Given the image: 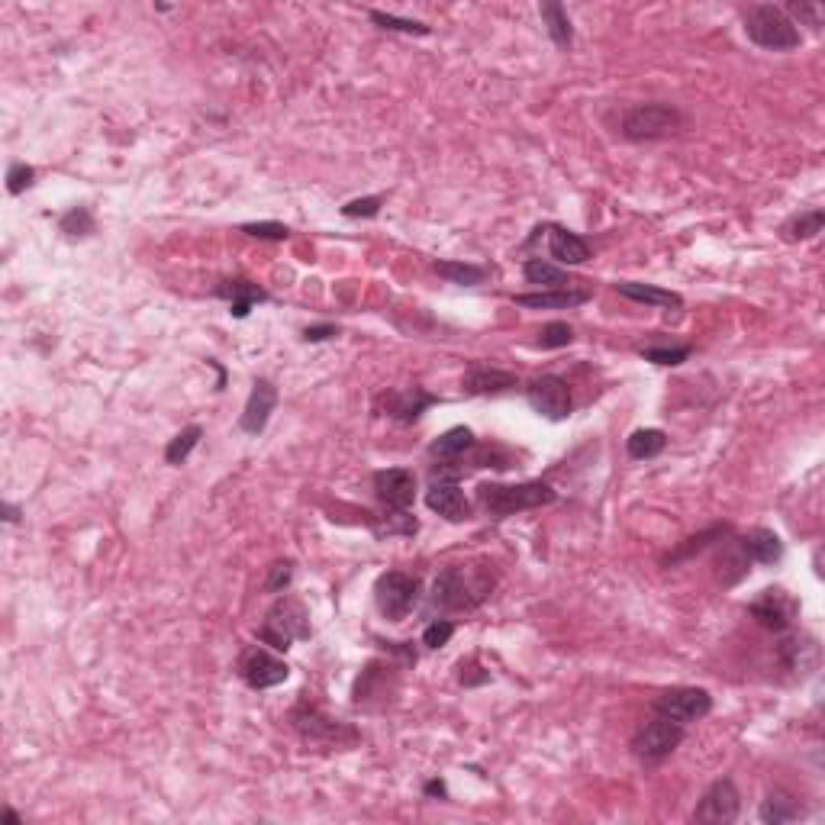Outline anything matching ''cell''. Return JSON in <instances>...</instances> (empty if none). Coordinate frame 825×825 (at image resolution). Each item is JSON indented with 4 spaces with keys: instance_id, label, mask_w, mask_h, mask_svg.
Listing matches in <instances>:
<instances>
[{
    "instance_id": "cell-1",
    "label": "cell",
    "mask_w": 825,
    "mask_h": 825,
    "mask_svg": "<svg viewBox=\"0 0 825 825\" xmlns=\"http://www.w3.org/2000/svg\"><path fill=\"white\" fill-rule=\"evenodd\" d=\"M497 587V574L487 564H448L432 581L429 606L439 613H471Z\"/></svg>"
},
{
    "instance_id": "cell-2",
    "label": "cell",
    "mask_w": 825,
    "mask_h": 825,
    "mask_svg": "<svg viewBox=\"0 0 825 825\" xmlns=\"http://www.w3.org/2000/svg\"><path fill=\"white\" fill-rule=\"evenodd\" d=\"M558 494L545 481H523V484H481L477 487V510L490 519H506L526 510H542L552 506Z\"/></svg>"
},
{
    "instance_id": "cell-3",
    "label": "cell",
    "mask_w": 825,
    "mask_h": 825,
    "mask_svg": "<svg viewBox=\"0 0 825 825\" xmlns=\"http://www.w3.org/2000/svg\"><path fill=\"white\" fill-rule=\"evenodd\" d=\"M742 26H745V36L755 42L758 49H767V52H793V49H800V42H803L800 26L774 4L745 7Z\"/></svg>"
},
{
    "instance_id": "cell-4",
    "label": "cell",
    "mask_w": 825,
    "mask_h": 825,
    "mask_svg": "<svg viewBox=\"0 0 825 825\" xmlns=\"http://www.w3.org/2000/svg\"><path fill=\"white\" fill-rule=\"evenodd\" d=\"M310 635V610L303 606V600L291 597V593H278V600L265 613L262 629H258V642L268 645L271 651H287L294 642L310 639Z\"/></svg>"
},
{
    "instance_id": "cell-5",
    "label": "cell",
    "mask_w": 825,
    "mask_h": 825,
    "mask_svg": "<svg viewBox=\"0 0 825 825\" xmlns=\"http://www.w3.org/2000/svg\"><path fill=\"white\" fill-rule=\"evenodd\" d=\"M684 129V113L671 104H635L622 113V136L629 142H655V139H668L677 136Z\"/></svg>"
},
{
    "instance_id": "cell-6",
    "label": "cell",
    "mask_w": 825,
    "mask_h": 825,
    "mask_svg": "<svg viewBox=\"0 0 825 825\" xmlns=\"http://www.w3.org/2000/svg\"><path fill=\"white\" fill-rule=\"evenodd\" d=\"M423 597V584L419 577L407 571H384L374 584V603H378V613L390 622L407 619Z\"/></svg>"
},
{
    "instance_id": "cell-7",
    "label": "cell",
    "mask_w": 825,
    "mask_h": 825,
    "mask_svg": "<svg viewBox=\"0 0 825 825\" xmlns=\"http://www.w3.org/2000/svg\"><path fill=\"white\" fill-rule=\"evenodd\" d=\"M680 742H684V726H677L674 719L655 713L651 719H645L639 729H635L629 748H632L635 758H642L648 764H658L668 755H674Z\"/></svg>"
},
{
    "instance_id": "cell-8",
    "label": "cell",
    "mask_w": 825,
    "mask_h": 825,
    "mask_svg": "<svg viewBox=\"0 0 825 825\" xmlns=\"http://www.w3.org/2000/svg\"><path fill=\"white\" fill-rule=\"evenodd\" d=\"M709 709H713V697H709V690H703V687H674V690L658 693V697L651 700V713L668 716L684 729L690 722L709 716Z\"/></svg>"
},
{
    "instance_id": "cell-9",
    "label": "cell",
    "mask_w": 825,
    "mask_h": 825,
    "mask_svg": "<svg viewBox=\"0 0 825 825\" xmlns=\"http://www.w3.org/2000/svg\"><path fill=\"white\" fill-rule=\"evenodd\" d=\"M236 674L252 690H271L291 677V668H287V661H281L278 655H271L265 645H249L242 648V655L236 661Z\"/></svg>"
},
{
    "instance_id": "cell-10",
    "label": "cell",
    "mask_w": 825,
    "mask_h": 825,
    "mask_svg": "<svg viewBox=\"0 0 825 825\" xmlns=\"http://www.w3.org/2000/svg\"><path fill=\"white\" fill-rule=\"evenodd\" d=\"M526 400L529 407L552 419V423H561V419H568L571 410H574V397H571V387L558 374H545V378H535L529 387H526Z\"/></svg>"
},
{
    "instance_id": "cell-11",
    "label": "cell",
    "mask_w": 825,
    "mask_h": 825,
    "mask_svg": "<svg viewBox=\"0 0 825 825\" xmlns=\"http://www.w3.org/2000/svg\"><path fill=\"white\" fill-rule=\"evenodd\" d=\"M291 726L307 738V742H323V745H342V742H358V735L349 729V726H342L339 719H329L323 716L316 706H307V703H300L294 713H291Z\"/></svg>"
},
{
    "instance_id": "cell-12",
    "label": "cell",
    "mask_w": 825,
    "mask_h": 825,
    "mask_svg": "<svg viewBox=\"0 0 825 825\" xmlns=\"http://www.w3.org/2000/svg\"><path fill=\"white\" fill-rule=\"evenodd\" d=\"M748 613L755 616V622L767 632L784 635L793 626V619L800 616V603H796L784 587H767L761 590V597L748 606Z\"/></svg>"
},
{
    "instance_id": "cell-13",
    "label": "cell",
    "mask_w": 825,
    "mask_h": 825,
    "mask_svg": "<svg viewBox=\"0 0 825 825\" xmlns=\"http://www.w3.org/2000/svg\"><path fill=\"white\" fill-rule=\"evenodd\" d=\"M742 813V796L735 790L732 777L716 780L713 787L703 793L700 806L693 809V822H709V825H729Z\"/></svg>"
},
{
    "instance_id": "cell-14",
    "label": "cell",
    "mask_w": 825,
    "mask_h": 825,
    "mask_svg": "<svg viewBox=\"0 0 825 825\" xmlns=\"http://www.w3.org/2000/svg\"><path fill=\"white\" fill-rule=\"evenodd\" d=\"M381 510H410L416 500V474L410 468H384L371 477Z\"/></svg>"
},
{
    "instance_id": "cell-15",
    "label": "cell",
    "mask_w": 825,
    "mask_h": 825,
    "mask_svg": "<svg viewBox=\"0 0 825 825\" xmlns=\"http://www.w3.org/2000/svg\"><path fill=\"white\" fill-rule=\"evenodd\" d=\"M426 506L432 513H439L442 519H448V523H465V519H471V513H474L465 490H461V484L452 481V477H429Z\"/></svg>"
},
{
    "instance_id": "cell-16",
    "label": "cell",
    "mask_w": 825,
    "mask_h": 825,
    "mask_svg": "<svg viewBox=\"0 0 825 825\" xmlns=\"http://www.w3.org/2000/svg\"><path fill=\"white\" fill-rule=\"evenodd\" d=\"M274 407H278V387H274L271 381H265V378H258L252 384V394H249V400H245V410L239 416V429L245 432V436H262Z\"/></svg>"
},
{
    "instance_id": "cell-17",
    "label": "cell",
    "mask_w": 825,
    "mask_h": 825,
    "mask_svg": "<svg viewBox=\"0 0 825 825\" xmlns=\"http://www.w3.org/2000/svg\"><path fill=\"white\" fill-rule=\"evenodd\" d=\"M378 403L390 419H397V423H416V419L436 403V397L426 394L423 387H403V390H387V394H381Z\"/></svg>"
},
{
    "instance_id": "cell-18",
    "label": "cell",
    "mask_w": 825,
    "mask_h": 825,
    "mask_svg": "<svg viewBox=\"0 0 825 825\" xmlns=\"http://www.w3.org/2000/svg\"><path fill=\"white\" fill-rule=\"evenodd\" d=\"M513 387H519V378L513 371L490 368V365H471L465 371V378H461V390L471 397H497Z\"/></svg>"
},
{
    "instance_id": "cell-19",
    "label": "cell",
    "mask_w": 825,
    "mask_h": 825,
    "mask_svg": "<svg viewBox=\"0 0 825 825\" xmlns=\"http://www.w3.org/2000/svg\"><path fill=\"white\" fill-rule=\"evenodd\" d=\"M397 668L394 664H378V661H371L365 671L358 674L355 680V690H352V697H355V706H371L374 697H381L387 700L394 690H387V684H394L397 687Z\"/></svg>"
},
{
    "instance_id": "cell-20",
    "label": "cell",
    "mask_w": 825,
    "mask_h": 825,
    "mask_svg": "<svg viewBox=\"0 0 825 825\" xmlns=\"http://www.w3.org/2000/svg\"><path fill=\"white\" fill-rule=\"evenodd\" d=\"M545 236H548V255H552L558 265L574 268V265L590 262V245L584 236H577L564 226H548Z\"/></svg>"
},
{
    "instance_id": "cell-21",
    "label": "cell",
    "mask_w": 825,
    "mask_h": 825,
    "mask_svg": "<svg viewBox=\"0 0 825 825\" xmlns=\"http://www.w3.org/2000/svg\"><path fill=\"white\" fill-rule=\"evenodd\" d=\"M777 655H780V661H784L787 671L809 674V671L816 668V661H819V645H816L813 635H806V632L796 635L793 632V635H784V639H780Z\"/></svg>"
},
{
    "instance_id": "cell-22",
    "label": "cell",
    "mask_w": 825,
    "mask_h": 825,
    "mask_svg": "<svg viewBox=\"0 0 825 825\" xmlns=\"http://www.w3.org/2000/svg\"><path fill=\"white\" fill-rule=\"evenodd\" d=\"M216 297L229 300V313H233L236 320H245V316H249L252 307H258V303H268L265 287H258V284L245 281V278L220 281V287H216Z\"/></svg>"
},
{
    "instance_id": "cell-23",
    "label": "cell",
    "mask_w": 825,
    "mask_h": 825,
    "mask_svg": "<svg viewBox=\"0 0 825 825\" xmlns=\"http://www.w3.org/2000/svg\"><path fill=\"white\" fill-rule=\"evenodd\" d=\"M738 545H742V552H745L748 561L767 564V568L784 558V542H780V535L774 529H764V526L745 532L742 539H738Z\"/></svg>"
},
{
    "instance_id": "cell-24",
    "label": "cell",
    "mask_w": 825,
    "mask_h": 825,
    "mask_svg": "<svg viewBox=\"0 0 825 825\" xmlns=\"http://www.w3.org/2000/svg\"><path fill=\"white\" fill-rule=\"evenodd\" d=\"M590 300V291H574V287H564V291H539V294H516L513 303L526 310H571L581 307Z\"/></svg>"
},
{
    "instance_id": "cell-25",
    "label": "cell",
    "mask_w": 825,
    "mask_h": 825,
    "mask_svg": "<svg viewBox=\"0 0 825 825\" xmlns=\"http://www.w3.org/2000/svg\"><path fill=\"white\" fill-rule=\"evenodd\" d=\"M729 535H732L729 523H716V526H709V529H703L697 535H690V539H684L668 558H664V568H671V564H680V561H690L693 555H703L706 548L719 545L722 539H729Z\"/></svg>"
},
{
    "instance_id": "cell-26",
    "label": "cell",
    "mask_w": 825,
    "mask_h": 825,
    "mask_svg": "<svg viewBox=\"0 0 825 825\" xmlns=\"http://www.w3.org/2000/svg\"><path fill=\"white\" fill-rule=\"evenodd\" d=\"M619 297H626L632 303H645V307H684V297L674 294V291H664V287H655V284H639V281H619L616 284Z\"/></svg>"
},
{
    "instance_id": "cell-27",
    "label": "cell",
    "mask_w": 825,
    "mask_h": 825,
    "mask_svg": "<svg viewBox=\"0 0 825 825\" xmlns=\"http://www.w3.org/2000/svg\"><path fill=\"white\" fill-rule=\"evenodd\" d=\"M803 816V806L796 803V796L787 793V790H771L761 800V809H758V819L767 822V825H784V822H796Z\"/></svg>"
},
{
    "instance_id": "cell-28",
    "label": "cell",
    "mask_w": 825,
    "mask_h": 825,
    "mask_svg": "<svg viewBox=\"0 0 825 825\" xmlns=\"http://www.w3.org/2000/svg\"><path fill=\"white\" fill-rule=\"evenodd\" d=\"M474 445H477L474 432L468 426H455V429L442 432V436L429 445V458H436V461H458V458H465V452H471Z\"/></svg>"
},
{
    "instance_id": "cell-29",
    "label": "cell",
    "mask_w": 825,
    "mask_h": 825,
    "mask_svg": "<svg viewBox=\"0 0 825 825\" xmlns=\"http://www.w3.org/2000/svg\"><path fill=\"white\" fill-rule=\"evenodd\" d=\"M523 278L535 287H545V291H564V287H571L568 271L552 265V262H545V258H526Z\"/></svg>"
},
{
    "instance_id": "cell-30",
    "label": "cell",
    "mask_w": 825,
    "mask_h": 825,
    "mask_svg": "<svg viewBox=\"0 0 825 825\" xmlns=\"http://www.w3.org/2000/svg\"><path fill=\"white\" fill-rule=\"evenodd\" d=\"M822 223H825V213L816 207V210H803V213H793L790 220L780 223V239L784 242H806V239H816L822 233Z\"/></svg>"
},
{
    "instance_id": "cell-31",
    "label": "cell",
    "mask_w": 825,
    "mask_h": 825,
    "mask_svg": "<svg viewBox=\"0 0 825 825\" xmlns=\"http://www.w3.org/2000/svg\"><path fill=\"white\" fill-rule=\"evenodd\" d=\"M542 23H545V30L548 36H552V42L558 49H571L574 46V26H571V17H568V10H564L561 4H542Z\"/></svg>"
},
{
    "instance_id": "cell-32",
    "label": "cell",
    "mask_w": 825,
    "mask_h": 825,
    "mask_svg": "<svg viewBox=\"0 0 825 825\" xmlns=\"http://www.w3.org/2000/svg\"><path fill=\"white\" fill-rule=\"evenodd\" d=\"M371 529L378 539H390V535H416L419 523L410 510H381L378 516H371Z\"/></svg>"
},
{
    "instance_id": "cell-33",
    "label": "cell",
    "mask_w": 825,
    "mask_h": 825,
    "mask_svg": "<svg viewBox=\"0 0 825 825\" xmlns=\"http://www.w3.org/2000/svg\"><path fill=\"white\" fill-rule=\"evenodd\" d=\"M664 445H668V436H664L661 429H635L626 439V452L632 461H648V458H658L664 452Z\"/></svg>"
},
{
    "instance_id": "cell-34",
    "label": "cell",
    "mask_w": 825,
    "mask_h": 825,
    "mask_svg": "<svg viewBox=\"0 0 825 825\" xmlns=\"http://www.w3.org/2000/svg\"><path fill=\"white\" fill-rule=\"evenodd\" d=\"M368 20L378 26V30L387 33H403V36H429L432 26L423 20H410V17H397V13H384V10H371Z\"/></svg>"
},
{
    "instance_id": "cell-35",
    "label": "cell",
    "mask_w": 825,
    "mask_h": 825,
    "mask_svg": "<svg viewBox=\"0 0 825 825\" xmlns=\"http://www.w3.org/2000/svg\"><path fill=\"white\" fill-rule=\"evenodd\" d=\"M436 274L458 287H477L487 281V268L471 265V262H436Z\"/></svg>"
},
{
    "instance_id": "cell-36",
    "label": "cell",
    "mask_w": 825,
    "mask_h": 825,
    "mask_svg": "<svg viewBox=\"0 0 825 825\" xmlns=\"http://www.w3.org/2000/svg\"><path fill=\"white\" fill-rule=\"evenodd\" d=\"M200 439H204V426H187V429H181L178 436L165 445V461H168V465H184V461L191 458L194 448L200 445Z\"/></svg>"
},
{
    "instance_id": "cell-37",
    "label": "cell",
    "mask_w": 825,
    "mask_h": 825,
    "mask_svg": "<svg viewBox=\"0 0 825 825\" xmlns=\"http://www.w3.org/2000/svg\"><path fill=\"white\" fill-rule=\"evenodd\" d=\"M59 229L71 239H84L94 233V213L88 207H71L68 213H62Z\"/></svg>"
},
{
    "instance_id": "cell-38",
    "label": "cell",
    "mask_w": 825,
    "mask_h": 825,
    "mask_svg": "<svg viewBox=\"0 0 825 825\" xmlns=\"http://www.w3.org/2000/svg\"><path fill=\"white\" fill-rule=\"evenodd\" d=\"M639 355L645 361H651V365L677 368V365H684V361L690 358V345H658V349H642Z\"/></svg>"
},
{
    "instance_id": "cell-39",
    "label": "cell",
    "mask_w": 825,
    "mask_h": 825,
    "mask_svg": "<svg viewBox=\"0 0 825 825\" xmlns=\"http://www.w3.org/2000/svg\"><path fill=\"white\" fill-rule=\"evenodd\" d=\"M574 342V329L568 323H545L539 329V349H568V345Z\"/></svg>"
},
{
    "instance_id": "cell-40",
    "label": "cell",
    "mask_w": 825,
    "mask_h": 825,
    "mask_svg": "<svg viewBox=\"0 0 825 825\" xmlns=\"http://www.w3.org/2000/svg\"><path fill=\"white\" fill-rule=\"evenodd\" d=\"M780 10H784L793 23L800 20V23H806V26H813V30H822V20H825V7H822V4H803V0L796 4V0H793V4L780 7Z\"/></svg>"
},
{
    "instance_id": "cell-41",
    "label": "cell",
    "mask_w": 825,
    "mask_h": 825,
    "mask_svg": "<svg viewBox=\"0 0 825 825\" xmlns=\"http://www.w3.org/2000/svg\"><path fill=\"white\" fill-rule=\"evenodd\" d=\"M452 635H455L452 619H432L429 626L423 629V645L432 648V651H439V648H445L448 642H452Z\"/></svg>"
},
{
    "instance_id": "cell-42",
    "label": "cell",
    "mask_w": 825,
    "mask_h": 825,
    "mask_svg": "<svg viewBox=\"0 0 825 825\" xmlns=\"http://www.w3.org/2000/svg\"><path fill=\"white\" fill-rule=\"evenodd\" d=\"M381 204H384L381 194L358 197V200H349V204L342 207V216H349V220H374V216L381 213Z\"/></svg>"
},
{
    "instance_id": "cell-43",
    "label": "cell",
    "mask_w": 825,
    "mask_h": 825,
    "mask_svg": "<svg viewBox=\"0 0 825 825\" xmlns=\"http://www.w3.org/2000/svg\"><path fill=\"white\" fill-rule=\"evenodd\" d=\"M33 181H36V168H33V165L13 162V165L7 168V191H10L13 197H20L23 191H30Z\"/></svg>"
},
{
    "instance_id": "cell-44",
    "label": "cell",
    "mask_w": 825,
    "mask_h": 825,
    "mask_svg": "<svg viewBox=\"0 0 825 825\" xmlns=\"http://www.w3.org/2000/svg\"><path fill=\"white\" fill-rule=\"evenodd\" d=\"M294 581V561H274L265 577V590L268 593H287Z\"/></svg>"
},
{
    "instance_id": "cell-45",
    "label": "cell",
    "mask_w": 825,
    "mask_h": 825,
    "mask_svg": "<svg viewBox=\"0 0 825 825\" xmlns=\"http://www.w3.org/2000/svg\"><path fill=\"white\" fill-rule=\"evenodd\" d=\"M242 233H245V236H252V239L284 242L287 236H291V229H287L284 223H245V226H242Z\"/></svg>"
},
{
    "instance_id": "cell-46",
    "label": "cell",
    "mask_w": 825,
    "mask_h": 825,
    "mask_svg": "<svg viewBox=\"0 0 825 825\" xmlns=\"http://www.w3.org/2000/svg\"><path fill=\"white\" fill-rule=\"evenodd\" d=\"M332 336H339V326H332V323H326V326H307V329H303V339H307V342H326V339H332Z\"/></svg>"
},
{
    "instance_id": "cell-47",
    "label": "cell",
    "mask_w": 825,
    "mask_h": 825,
    "mask_svg": "<svg viewBox=\"0 0 825 825\" xmlns=\"http://www.w3.org/2000/svg\"><path fill=\"white\" fill-rule=\"evenodd\" d=\"M423 793L429 796V800H448V787H445L442 777H432L429 784L423 787Z\"/></svg>"
},
{
    "instance_id": "cell-48",
    "label": "cell",
    "mask_w": 825,
    "mask_h": 825,
    "mask_svg": "<svg viewBox=\"0 0 825 825\" xmlns=\"http://www.w3.org/2000/svg\"><path fill=\"white\" fill-rule=\"evenodd\" d=\"M0 513H4V523L7 526L20 523V506L17 503H4V506H0Z\"/></svg>"
},
{
    "instance_id": "cell-49",
    "label": "cell",
    "mask_w": 825,
    "mask_h": 825,
    "mask_svg": "<svg viewBox=\"0 0 825 825\" xmlns=\"http://www.w3.org/2000/svg\"><path fill=\"white\" fill-rule=\"evenodd\" d=\"M4 822H10V825H23V819H20L17 813H13V809H10V806L4 809Z\"/></svg>"
}]
</instances>
